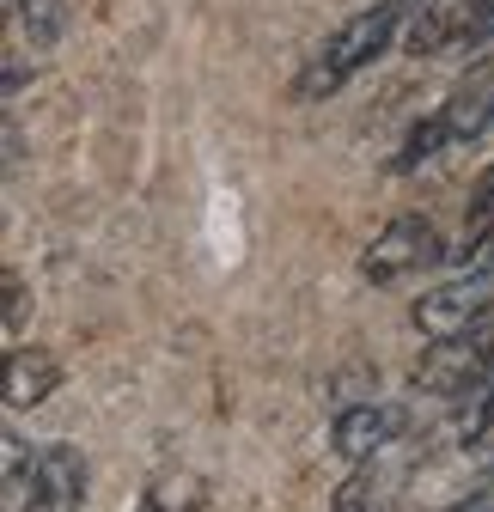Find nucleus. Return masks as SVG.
Masks as SVG:
<instances>
[{
    "label": "nucleus",
    "instance_id": "obj_15",
    "mask_svg": "<svg viewBox=\"0 0 494 512\" xmlns=\"http://www.w3.org/2000/svg\"><path fill=\"white\" fill-rule=\"evenodd\" d=\"M147 512H202V482L196 476H171L147 494Z\"/></svg>",
    "mask_w": 494,
    "mask_h": 512
},
{
    "label": "nucleus",
    "instance_id": "obj_3",
    "mask_svg": "<svg viewBox=\"0 0 494 512\" xmlns=\"http://www.w3.org/2000/svg\"><path fill=\"white\" fill-rule=\"evenodd\" d=\"M434 263H446V238H440V226L427 220V214H397V220H385L373 238H366V250H360L366 287H397V281L434 269Z\"/></svg>",
    "mask_w": 494,
    "mask_h": 512
},
{
    "label": "nucleus",
    "instance_id": "obj_1",
    "mask_svg": "<svg viewBox=\"0 0 494 512\" xmlns=\"http://www.w3.org/2000/svg\"><path fill=\"white\" fill-rule=\"evenodd\" d=\"M409 13H415V0H379V7H366V13L342 19V25L318 43V55L299 68L293 98H299V104H324V98H336L354 74H366L379 55H391V43H403Z\"/></svg>",
    "mask_w": 494,
    "mask_h": 512
},
{
    "label": "nucleus",
    "instance_id": "obj_6",
    "mask_svg": "<svg viewBox=\"0 0 494 512\" xmlns=\"http://www.w3.org/2000/svg\"><path fill=\"white\" fill-rule=\"evenodd\" d=\"M409 452L403 445H391V452H379V458H366L342 488H336V512H391L397 506V494H403V482H409Z\"/></svg>",
    "mask_w": 494,
    "mask_h": 512
},
{
    "label": "nucleus",
    "instance_id": "obj_5",
    "mask_svg": "<svg viewBox=\"0 0 494 512\" xmlns=\"http://www.w3.org/2000/svg\"><path fill=\"white\" fill-rule=\"evenodd\" d=\"M403 427H409V415L397 403H348L330 421V452L348 464H366V458L391 452V445H403Z\"/></svg>",
    "mask_w": 494,
    "mask_h": 512
},
{
    "label": "nucleus",
    "instance_id": "obj_11",
    "mask_svg": "<svg viewBox=\"0 0 494 512\" xmlns=\"http://www.w3.org/2000/svg\"><path fill=\"white\" fill-rule=\"evenodd\" d=\"M13 19L31 37V49H55L68 31V0H13Z\"/></svg>",
    "mask_w": 494,
    "mask_h": 512
},
{
    "label": "nucleus",
    "instance_id": "obj_2",
    "mask_svg": "<svg viewBox=\"0 0 494 512\" xmlns=\"http://www.w3.org/2000/svg\"><path fill=\"white\" fill-rule=\"evenodd\" d=\"M7 512H25L31 500L37 506H74L86 494V464L68 452V445H25V439H7Z\"/></svg>",
    "mask_w": 494,
    "mask_h": 512
},
{
    "label": "nucleus",
    "instance_id": "obj_13",
    "mask_svg": "<svg viewBox=\"0 0 494 512\" xmlns=\"http://www.w3.org/2000/svg\"><path fill=\"white\" fill-rule=\"evenodd\" d=\"M488 49H494V0H482V7L464 19V31L452 37L446 61H476V55H488Z\"/></svg>",
    "mask_w": 494,
    "mask_h": 512
},
{
    "label": "nucleus",
    "instance_id": "obj_4",
    "mask_svg": "<svg viewBox=\"0 0 494 512\" xmlns=\"http://www.w3.org/2000/svg\"><path fill=\"white\" fill-rule=\"evenodd\" d=\"M488 311H494V281L488 275H452L440 287H427L415 305H409V324L427 336V342H452V336H470L488 324Z\"/></svg>",
    "mask_w": 494,
    "mask_h": 512
},
{
    "label": "nucleus",
    "instance_id": "obj_7",
    "mask_svg": "<svg viewBox=\"0 0 494 512\" xmlns=\"http://www.w3.org/2000/svg\"><path fill=\"white\" fill-rule=\"evenodd\" d=\"M482 7V0H415L409 13V31H403V49L421 55V61H446L452 37L464 31V19Z\"/></svg>",
    "mask_w": 494,
    "mask_h": 512
},
{
    "label": "nucleus",
    "instance_id": "obj_16",
    "mask_svg": "<svg viewBox=\"0 0 494 512\" xmlns=\"http://www.w3.org/2000/svg\"><path fill=\"white\" fill-rule=\"evenodd\" d=\"M464 269H470V275H488V281H494V226H488V232H482L476 244H464Z\"/></svg>",
    "mask_w": 494,
    "mask_h": 512
},
{
    "label": "nucleus",
    "instance_id": "obj_14",
    "mask_svg": "<svg viewBox=\"0 0 494 512\" xmlns=\"http://www.w3.org/2000/svg\"><path fill=\"white\" fill-rule=\"evenodd\" d=\"M488 226H494V159H488V165H482V177L470 183V208H464V238L476 244V238H482Z\"/></svg>",
    "mask_w": 494,
    "mask_h": 512
},
{
    "label": "nucleus",
    "instance_id": "obj_8",
    "mask_svg": "<svg viewBox=\"0 0 494 512\" xmlns=\"http://www.w3.org/2000/svg\"><path fill=\"white\" fill-rule=\"evenodd\" d=\"M440 122H446V141H452V147L482 141L488 128H494V80H470V86H458V92L440 104Z\"/></svg>",
    "mask_w": 494,
    "mask_h": 512
},
{
    "label": "nucleus",
    "instance_id": "obj_10",
    "mask_svg": "<svg viewBox=\"0 0 494 512\" xmlns=\"http://www.w3.org/2000/svg\"><path fill=\"white\" fill-rule=\"evenodd\" d=\"M55 378H61V366H55L49 354H31V348H19V354H13V366H7V403H13V409L49 403Z\"/></svg>",
    "mask_w": 494,
    "mask_h": 512
},
{
    "label": "nucleus",
    "instance_id": "obj_17",
    "mask_svg": "<svg viewBox=\"0 0 494 512\" xmlns=\"http://www.w3.org/2000/svg\"><path fill=\"white\" fill-rule=\"evenodd\" d=\"M19 311H25V281L7 275V330H19Z\"/></svg>",
    "mask_w": 494,
    "mask_h": 512
},
{
    "label": "nucleus",
    "instance_id": "obj_12",
    "mask_svg": "<svg viewBox=\"0 0 494 512\" xmlns=\"http://www.w3.org/2000/svg\"><path fill=\"white\" fill-rule=\"evenodd\" d=\"M452 141H446V122H440V110L427 116V122H415L409 128V141H403V153H397V171H421L427 159H440Z\"/></svg>",
    "mask_w": 494,
    "mask_h": 512
},
{
    "label": "nucleus",
    "instance_id": "obj_9",
    "mask_svg": "<svg viewBox=\"0 0 494 512\" xmlns=\"http://www.w3.org/2000/svg\"><path fill=\"white\" fill-rule=\"evenodd\" d=\"M458 439L464 445H488L494 439V348H488V360H482V372L470 378V391L458 397Z\"/></svg>",
    "mask_w": 494,
    "mask_h": 512
}]
</instances>
